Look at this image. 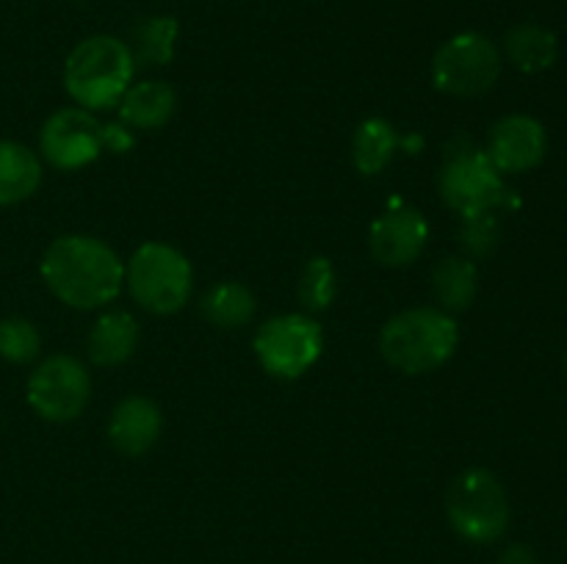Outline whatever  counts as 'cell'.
<instances>
[{"label": "cell", "mask_w": 567, "mask_h": 564, "mask_svg": "<svg viewBox=\"0 0 567 564\" xmlns=\"http://www.w3.org/2000/svg\"><path fill=\"white\" fill-rule=\"evenodd\" d=\"M42 280L61 304L72 310H100L125 288V263L94 236H61L44 249Z\"/></svg>", "instance_id": "1"}, {"label": "cell", "mask_w": 567, "mask_h": 564, "mask_svg": "<svg viewBox=\"0 0 567 564\" xmlns=\"http://www.w3.org/2000/svg\"><path fill=\"white\" fill-rule=\"evenodd\" d=\"M39 352H42V335L33 321L20 318V315L0 321V357L6 363L28 365L39 357Z\"/></svg>", "instance_id": "23"}, {"label": "cell", "mask_w": 567, "mask_h": 564, "mask_svg": "<svg viewBox=\"0 0 567 564\" xmlns=\"http://www.w3.org/2000/svg\"><path fill=\"white\" fill-rule=\"evenodd\" d=\"M122 125L133 130H161L177 111V92L166 81H138L116 103Z\"/></svg>", "instance_id": "14"}, {"label": "cell", "mask_w": 567, "mask_h": 564, "mask_svg": "<svg viewBox=\"0 0 567 564\" xmlns=\"http://www.w3.org/2000/svg\"><path fill=\"white\" fill-rule=\"evenodd\" d=\"M125 285L133 302L153 315L181 313L192 299L194 269L181 249L147 241L125 265Z\"/></svg>", "instance_id": "4"}, {"label": "cell", "mask_w": 567, "mask_h": 564, "mask_svg": "<svg viewBox=\"0 0 567 564\" xmlns=\"http://www.w3.org/2000/svg\"><path fill=\"white\" fill-rule=\"evenodd\" d=\"M460 326L441 307H410L388 318L380 332V352L388 365L408 376L432 374L454 357Z\"/></svg>", "instance_id": "2"}, {"label": "cell", "mask_w": 567, "mask_h": 564, "mask_svg": "<svg viewBox=\"0 0 567 564\" xmlns=\"http://www.w3.org/2000/svg\"><path fill=\"white\" fill-rule=\"evenodd\" d=\"M498 564H543V562L537 558V553L532 551L529 545H524V542H515V545L504 547L502 556H498Z\"/></svg>", "instance_id": "26"}, {"label": "cell", "mask_w": 567, "mask_h": 564, "mask_svg": "<svg viewBox=\"0 0 567 564\" xmlns=\"http://www.w3.org/2000/svg\"><path fill=\"white\" fill-rule=\"evenodd\" d=\"M399 149V133L382 116H369L352 136V164L360 175H380Z\"/></svg>", "instance_id": "18"}, {"label": "cell", "mask_w": 567, "mask_h": 564, "mask_svg": "<svg viewBox=\"0 0 567 564\" xmlns=\"http://www.w3.org/2000/svg\"><path fill=\"white\" fill-rule=\"evenodd\" d=\"M133 147V133L127 130V125H103V149L109 153H127Z\"/></svg>", "instance_id": "25"}, {"label": "cell", "mask_w": 567, "mask_h": 564, "mask_svg": "<svg viewBox=\"0 0 567 564\" xmlns=\"http://www.w3.org/2000/svg\"><path fill=\"white\" fill-rule=\"evenodd\" d=\"M449 525L474 545L502 540L509 525V498L496 473L487 468H468L446 490Z\"/></svg>", "instance_id": "5"}, {"label": "cell", "mask_w": 567, "mask_h": 564, "mask_svg": "<svg viewBox=\"0 0 567 564\" xmlns=\"http://www.w3.org/2000/svg\"><path fill=\"white\" fill-rule=\"evenodd\" d=\"M559 55V39L557 33L548 31L546 25H535V22H520L504 33V48L502 59L518 72L535 75V72L548 70L554 66Z\"/></svg>", "instance_id": "17"}, {"label": "cell", "mask_w": 567, "mask_h": 564, "mask_svg": "<svg viewBox=\"0 0 567 564\" xmlns=\"http://www.w3.org/2000/svg\"><path fill=\"white\" fill-rule=\"evenodd\" d=\"M199 310H203L205 321L219 330H238V326H247L255 318V302L252 291L241 282H219V285L210 288L203 299H199Z\"/></svg>", "instance_id": "20"}, {"label": "cell", "mask_w": 567, "mask_h": 564, "mask_svg": "<svg viewBox=\"0 0 567 564\" xmlns=\"http://www.w3.org/2000/svg\"><path fill=\"white\" fill-rule=\"evenodd\" d=\"M430 241V224L424 213L408 205H391L385 213L371 221L369 249L377 263L388 269H402L421 258Z\"/></svg>", "instance_id": "12"}, {"label": "cell", "mask_w": 567, "mask_h": 564, "mask_svg": "<svg viewBox=\"0 0 567 564\" xmlns=\"http://www.w3.org/2000/svg\"><path fill=\"white\" fill-rule=\"evenodd\" d=\"M164 418L147 396H127L111 409L109 442L122 457H142L158 442Z\"/></svg>", "instance_id": "13"}, {"label": "cell", "mask_w": 567, "mask_h": 564, "mask_svg": "<svg viewBox=\"0 0 567 564\" xmlns=\"http://www.w3.org/2000/svg\"><path fill=\"white\" fill-rule=\"evenodd\" d=\"M432 291L441 302V310L463 313L480 293V269L468 258H443L432 271Z\"/></svg>", "instance_id": "19"}, {"label": "cell", "mask_w": 567, "mask_h": 564, "mask_svg": "<svg viewBox=\"0 0 567 564\" xmlns=\"http://www.w3.org/2000/svg\"><path fill=\"white\" fill-rule=\"evenodd\" d=\"M460 241H463L465 252L471 258H487L498 247V241H502V221L493 213H480L471 216V219H463Z\"/></svg>", "instance_id": "24"}, {"label": "cell", "mask_w": 567, "mask_h": 564, "mask_svg": "<svg viewBox=\"0 0 567 564\" xmlns=\"http://www.w3.org/2000/svg\"><path fill=\"white\" fill-rule=\"evenodd\" d=\"M252 348L266 374L291 382L319 363L324 352V330L308 313L275 315L258 326Z\"/></svg>", "instance_id": "8"}, {"label": "cell", "mask_w": 567, "mask_h": 564, "mask_svg": "<svg viewBox=\"0 0 567 564\" xmlns=\"http://www.w3.org/2000/svg\"><path fill=\"white\" fill-rule=\"evenodd\" d=\"M177 42V20L175 17H153L144 20L133 33V44H127L136 66H164L175 55Z\"/></svg>", "instance_id": "21"}, {"label": "cell", "mask_w": 567, "mask_h": 564, "mask_svg": "<svg viewBox=\"0 0 567 564\" xmlns=\"http://www.w3.org/2000/svg\"><path fill=\"white\" fill-rule=\"evenodd\" d=\"M548 153V133L540 119L509 114L487 133L485 155L502 175H524L537 169Z\"/></svg>", "instance_id": "11"}, {"label": "cell", "mask_w": 567, "mask_h": 564, "mask_svg": "<svg viewBox=\"0 0 567 564\" xmlns=\"http://www.w3.org/2000/svg\"><path fill=\"white\" fill-rule=\"evenodd\" d=\"M502 50L480 31H463L446 39L432 55V86L449 97H480L498 83Z\"/></svg>", "instance_id": "7"}, {"label": "cell", "mask_w": 567, "mask_h": 564, "mask_svg": "<svg viewBox=\"0 0 567 564\" xmlns=\"http://www.w3.org/2000/svg\"><path fill=\"white\" fill-rule=\"evenodd\" d=\"M138 346V321L127 310H105L89 332V359L100 368L127 363Z\"/></svg>", "instance_id": "15"}, {"label": "cell", "mask_w": 567, "mask_h": 564, "mask_svg": "<svg viewBox=\"0 0 567 564\" xmlns=\"http://www.w3.org/2000/svg\"><path fill=\"white\" fill-rule=\"evenodd\" d=\"M39 153L61 171L89 166L103 153V122L81 105L55 111L39 130Z\"/></svg>", "instance_id": "10"}, {"label": "cell", "mask_w": 567, "mask_h": 564, "mask_svg": "<svg viewBox=\"0 0 567 564\" xmlns=\"http://www.w3.org/2000/svg\"><path fill=\"white\" fill-rule=\"evenodd\" d=\"M28 404L48 424H70L81 418L92 401V376L86 365L70 354L42 359L28 376Z\"/></svg>", "instance_id": "9"}, {"label": "cell", "mask_w": 567, "mask_h": 564, "mask_svg": "<svg viewBox=\"0 0 567 564\" xmlns=\"http://www.w3.org/2000/svg\"><path fill=\"white\" fill-rule=\"evenodd\" d=\"M437 188H441L443 202L463 219L493 213L507 205V197L513 194L502 171L487 160L485 149H480L468 138H460V147L454 144L449 147L441 175H437Z\"/></svg>", "instance_id": "6"}, {"label": "cell", "mask_w": 567, "mask_h": 564, "mask_svg": "<svg viewBox=\"0 0 567 564\" xmlns=\"http://www.w3.org/2000/svg\"><path fill=\"white\" fill-rule=\"evenodd\" d=\"M336 293H338V276L336 269L327 258H310L305 263L302 276H299V285H297V299L299 304L305 307V313H321V310L330 307L336 302Z\"/></svg>", "instance_id": "22"}, {"label": "cell", "mask_w": 567, "mask_h": 564, "mask_svg": "<svg viewBox=\"0 0 567 564\" xmlns=\"http://www.w3.org/2000/svg\"><path fill=\"white\" fill-rule=\"evenodd\" d=\"M42 186V160L31 147L0 138V208L31 199Z\"/></svg>", "instance_id": "16"}, {"label": "cell", "mask_w": 567, "mask_h": 564, "mask_svg": "<svg viewBox=\"0 0 567 564\" xmlns=\"http://www.w3.org/2000/svg\"><path fill=\"white\" fill-rule=\"evenodd\" d=\"M136 72L127 42L116 36H89L64 61V88L81 108H114Z\"/></svg>", "instance_id": "3"}]
</instances>
